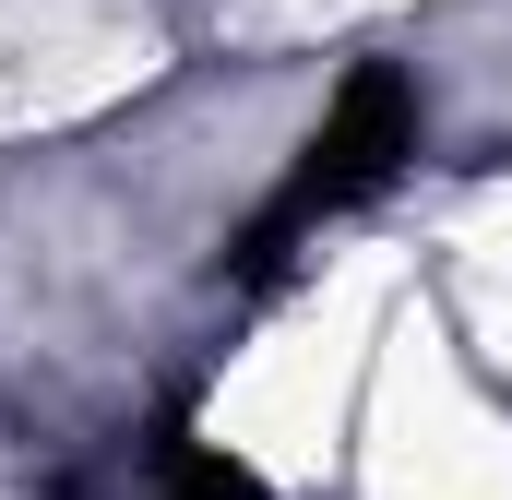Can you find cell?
<instances>
[{
	"mask_svg": "<svg viewBox=\"0 0 512 500\" xmlns=\"http://www.w3.org/2000/svg\"><path fill=\"white\" fill-rule=\"evenodd\" d=\"M417 155V84L393 72V60H358L346 84H334V108H322V131L298 143V167H286V191L251 215V239H239V262H286V239H310L322 215H346V203H370L393 167Z\"/></svg>",
	"mask_w": 512,
	"mask_h": 500,
	"instance_id": "cell-1",
	"label": "cell"
},
{
	"mask_svg": "<svg viewBox=\"0 0 512 500\" xmlns=\"http://www.w3.org/2000/svg\"><path fill=\"white\" fill-rule=\"evenodd\" d=\"M155 500H262L251 465H227V441H203L191 417H155Z\"/></svg>",
	"mask_w": 512,
	"mask_h": 500,
	"instance_id": "cell-2",
	"label": "cell"
}]
</instances>
